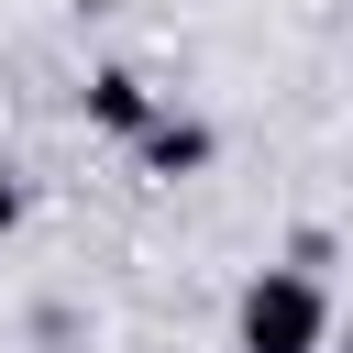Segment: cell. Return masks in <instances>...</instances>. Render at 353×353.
Returning a JSON list of instances; mask_svg holds the SVG:
<instances>
[{"label":"cell","instance_id":"obj_2","mask_svg":"<svg viewBox=\"0 0 353 353\" xmlns=\"http://www.w3.org/2000/svg\"><path fill=\"white\" fill-rule=\"evenodd\" d=\"M132 154H143V176H199V165H210V121H176V110H154Z\"/></svg>","mask_w":353,"mask_h":353},{"label":"cell","instance_id":"obj_1","mask_svg":"<svg viewBox=\"0 0 353 353\" xmlns=\"http://www.w3.org/2000/svg\"><path fill=\"white\" fill-rule=\"evenodd\" d=\"M232 331H243V353H320V342H331V298H320V276L265 265V276L243 287Z\"/></svg>","mask_w":353,"mask_h":353},{"label":"cell","instance_id":"obj_4","mask_svg":"<svg viewBox=\"0 0 353 353\" xmlns=\"http://www.w3.org/2000/svg\"><path fill=\"white\" fill-rule=\"evenodd\" d=\"M11 221H22V176L0 165V232H11Z\"/></svg>","mask_w":353,"mask_h":353},{"label":"cell","instance_id":"obj_3","mask_svg":"<svg viewBox=\"0 0 353 353\" xmlns=\"http://www.w3.org/2000/svg\"><path fill=\"white\" fill-rule=\"evenodd\" d=\"M88 121H99V132H132V143H143V121H154V88H143L132 66H99V77H88Z\"/></svg>","mask_w":353,"mask_h":353}]
</instances>
